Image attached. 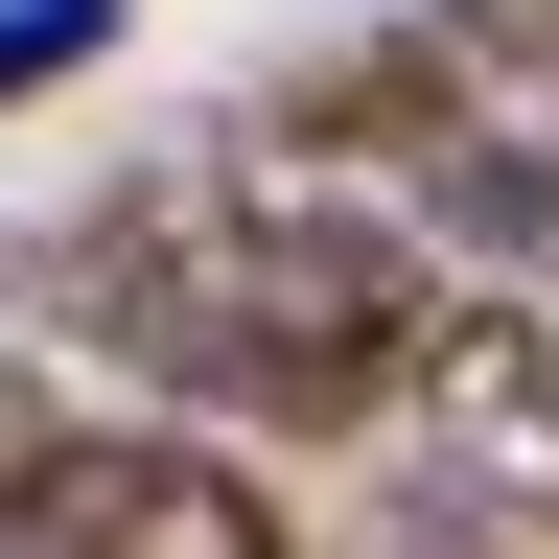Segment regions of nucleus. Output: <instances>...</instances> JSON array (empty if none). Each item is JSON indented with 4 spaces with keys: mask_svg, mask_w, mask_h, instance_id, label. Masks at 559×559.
Segmentation results:
<instances>
[{
    "mask_svg": "<svg viewBox=\"0 0 559 559\" xmlns=\"http://www.w3.org/2000/svg\"><path fill=\"white\" fill-rule=\"evenodd\" d=\"M117 373H164L187 419H257V443H349L443 373L466 280L396 234L373 187H304V164H140L94 187L70 234L24 257Z\"/></svg>",
    "mask_w": 559,
    "mask_h": 559,
    "instance_id": "f257e3e1",
    "label": "nucleus"
},
{
    "mask_svg": "<svg viewBox=\"0 0 559 559\" xmlns=\"http://www.w3.org/2000/svg\"><path fill=\"white\" fill-rule=\"evenodd\" d=\"M396 419H419L396 559H559V326H536V304H466L443 373H419Z\"/></svg>",
    "mask_w": 559,
    "mask_h": 559,
    "instance_id": "f03ea898",
    "label": "nucleus"
},
{
    "mask_svg": "<svg viewBox=\"0 0 559 559\" xmlns=\"http://www.w3.org/2000/svg\"><path fill=\"white\" fill-rule=\"evenodd\" d=\"M0 559H280V489L187 419H47L0 466Z\"/></svg>",
    "mask_w": 559,
    "mask_h": 559,
    "instance_id": "7ed1b4c3",
    "label": "nucleus"
},
{
    "mask_svg": "<svg viewBox=\"0 0 559 559\" xmlns=\"http://www.w3.org/2000/svg\"><path fill=\"white\" fill-rule=\"evenodd\" d=\"M419 47L466 70L489 140H559V0H419Z\"/></svg>",
    "mask_w": 559,
    "mask_h": 559,
    "instance_id": "20e7f679",
    "label": "nucleus"
},
{
    "mask_svg": "<svg viewBox=\"0 0 559 559\" xmlns=\"http://www.w3.org/2000/svg\"><path fill=\"white\" fill-rule=\"evenodd\" d=\"M94 47H117V0H0V117H24L47 70H94Z\"/></svg>",
    "mask_w": 559,
    "mask_h": 559,
    "instance_id": "39448f33",
    "label": "nucleus"
},
{
    "mask_svg": "<svg viewBox=\"0 0 559 559\" xmlns=\"http://www.w3.org/2000/svg\"><path fill=\"white\" fill-rule=\"evenodd\" d=\"M513 280H536V304H559V164H536V234H513Z\"/></svg>",
    "mask_w": 559,
    "mask_h": 559,
    "instance_id": "423d86ee",
    "label": "nucleus"
}]
</instances>
